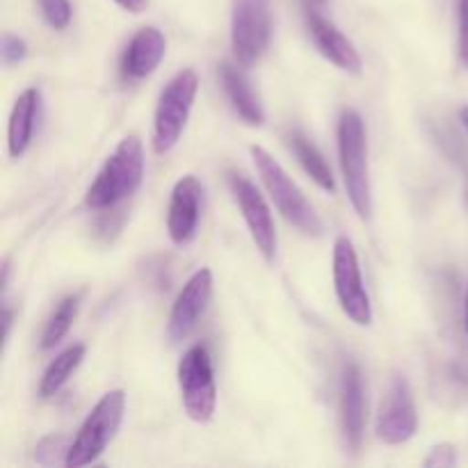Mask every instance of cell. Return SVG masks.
<instances>
[{
	"instance_id": "6da1fadb",
	"label": "cell",
	"mask_w": 468,
	"mask_h": 468,
	"mask_svg": "<svg viewBox=\"0 0 468 468\" xmlns=\"http://www.w3.org/2000/svg\"><path fill=\"white\" fill-rule=\"evenodd\" d=\"M144 176V149L137 135L123 137L110 154L99 176L85 195V204L94 210H105L135 195Z\"/></svg>"
},
{
	"instance_id": "7a4b0ae2",
	"label": "cell",
	"mask_w": 468,
	"mask_h": 468,
	"mask_svg": "<svg viewBox=\"0 0 468 468\" xmlns=\"http://www.w3.org/2000/svg\"><path fill=\"white\" fill-rule=\"evenodd\" d=\"M338 160L347 199L361 219H370L373 195H370L368 144H366L364 119L356 110H343L338 119Z\"/></svg>"
},
{
	"instance_id": "3957f363",
	"label": "cell",
	"mask_w": 468,
	"mask_h": 468,
	"mask_svg": "<svg viewBox=\"0 0 468 468\" xmlns=\"http://www.w3.org/2000/svg\"><path fill=\"white\" fill-rule=\"evenodd\" d=\"M250 154L251 160H254L256 172H259L261 181H263L265 190L272 197L279 213H282L297 231L304 233V236H323L324 224L323 219H320V215L315 213V208L309 204V199L302 195V190L295 186V181L288 176L286 169L272 158V154H268L263 146H251Z\"/></svg>"
},
{
	"instance_id": "277c9868",
	"label": "cell",
	"mask_w": 468,
	"mask_h": 468,
	"mask_svg": "<svg viewBox=\"0 0 468 468\" xmlns=\"http://www.w3.org/2000/svg\"><path fill=\"white\" fill-rule=\"evenodd\" d=\"M123 411H126V393L122 388H114V391L105 393L96 402L94 410L90 411V416L80 425V430H78L76 439L69 446L67 464L64 466L78 468L99 460L108 451L112 439L117 437L119 428H122Z\"/></svg>"
},
{
	"instance_id": "5b68a950",
	"label": "cell",
	"mask_w": 468,
	"mask_h": 468,
	"mask_svg": "<svg viewBox=\"0 0 468 468\" xmlns=\"http://www.w3.org/2000/svg\"><path fill=\"white\" fill-rule=\"evenodd\" d=\"M199 78L192 69H183L165 85L154 114V151L167 154L181 140L183 128L195 103Z\"/></svg>"
},
{
	"instance_id": "8992f818",
	"label": "cell",
	"mask_w": 468,
	"mask_h": 468,
	"mask_svg": "<svg viewBox=\"0 0 468 468\" xmlns=\"http://www.w3.org/2000/svg\"><path fill=\"white\" fill-rule=\"evenodd\" d=\"M178 388L186 414L195 423H208L218 410L213 361L204 346H195L178 361Z\"/></svg>"
},
{
	"instance_id": "52a82bcc",
	"label": "cell",
	"mask_w": 468,
	"mask_h": 468,
	"mask_svg": "<svg viewBox=\"0 0 468 468\" xmlns=\"http://www.w3.org/2000/svg\"><path fill=\"white\" fill-rule=\"evenodd\" d=\"M334 291L343 314L359 327L373 323V306L361 277L359 256L350 238H336L334 242Z\"/></svg>"
},
{
	"instance_id": "ba28073f",
	"label": "cell",
	"mask_w": 468,
	"mask_h": 468,
	"mask_svg": "<svg viewBox=\"0 0 468 468\" xmlns=\"http://www.w3.org/2000/svg\"><path fill=\"white\" fill-rule=\"evenodd\" d=\"M272 35L268 0H233L231 44L242 67H251L261 59Z\"/></svg>"
},
{
	"instance_id": "9c48e42d",
	"label": "cell",
	"mask_w": 468,
	"mask_h": 468,
	"mask_svg": "<svg viewBox=\"0 0 468 468\" xmlns=\"http://www.w3.org/2000/svg\"><path fill=\"white\" fill-rule=\"evenodd\" d=\"M416 430H419V411H416L414 391L405 375L396 373L388 384L382 405H379L375 432H378L379 441H384L387 446H400L414 437Z\"/></svg>"
},
{
	"instance_id": "30bf717a",
	"label": "cell",
	"mask_w": 468,
	"mask_h": 468,
	"mask_svg": "<svg viewBox=\"0 0 468 468\" xmlns=\"http://www.w3.org/2000/svg\"><path fill=\"white\" fill-rule=\"evenodd\" d=\"M227 183L236 197L238 206H240V213L245 218L256 250L263 254L265 261H274V256H277V229H274L272 213H270V206L265 204L263 195L242 174L229 172Z\"/></svg>"
},
{
	"instance_id": "8fae6325",
	"label": "cell",
	"mask_w": 468,
	"mask_h": 468,
	"mask_svg": "<svg viewBox=\"0 0 468 468\" xmlns=\"http://www.w3.org/2000/svg\"><path fill=\"white\" fill-rule=\"evenodd\" d=\"M210 297H213V272L208 268L197 270L186 282L183 291L178 292L176 302L172 306V314H169L167 334L172 343H178L190 336V332L197 327L201 315H204Z\"/></svg>"
},
{
	"instance_id": "7c38bea8",
	"label": "cell",
	"mask_w": 468,
	"mask_h": 468,
	"mask_svg": "<svg viewBox=\"0 0 468 468\" xmlns=\"http://www.w3.org/2000/svg\"><path fill=\"white\" fill-rule=\"evenodd\" d=\"M204 187L197 176H183L174 186L167 210V233L174 245H187L197 236Z\"/></svg>"
},
{
	"instance_id": "4fadbf2b",
	"label": "cell",
	"mask_w": 468,
	"mask_h": 468,
	"mask_svg": "<svg viewBox=\"0 0 468 468\" xmlns=\"http://www.w3.org/2000/svg\"><path fill=\"white\" fill-rule=\"evenodd\" d=\"M341 425L347 448L356 452L366 430L364 375L356 364H347L341 375Z\"/></svg>"
},
{
	"instance_id": "5bb4252c",
	"label": "cell",
	"mask_w": 468,
	"mask_h": 468,
	"mask_svg": "<svg viewBox=\"0 0 468 468\" xmlns=\"http://www.w3.org/2000/svg\"><path fill=\"white\" fill-rule=\"evenodd\" d=\"M306 26H309V35L314 39L315 48L324 55L332 64H336L338 69L347 73H361V55L355 48L350 39L334 26L332 21H327L324 16H320L314 7L306 9Z\"/></svg>"
},
{
	"instance_id": "9a60e30c",
	"label": "cell",
	"mask_w": 468,
	"mask_h": 468,
	"mask_svg": "<svg viewBox=\"0 0 468 468\" xmlns=\"http://www.w3.org/2000/svg\"><path fill=\"white\" fill-rule=\"evenodd\" d=\"M167 41L158 27H142L126 46L122 58V73L128 80H142L160 67Z\"/></svg>"
},
{
	"instance_id": "2e32d148",
	"label": "cell",
	"mask_w": 468,
	"mask_h": 468,
	"mask_svg": "<svg viewBox=\"0 0 468 468\" xmlns=\"http://www.w3.org/2000/svg\"><path fill=\"white\" fill-rule=\"evenodd\" d=\"M41 94L37 90H26L16 99L9 117L7 128V149L12 158H21L27 151L32 142V133H35L37 114H39Z\"/></svg>"
},
{
	"instance_id": "e0dca14e",
	"label": "cell",
	"mask_w": 468,
	"mask_h": 468,
	"mask_svg": "<svg viewBox=\"0 0 468 468\" xmlns=\"http://www.w3.org/2000/svg\"><path fill=\"white\" fill-rule=\"evenodd\" d=\"M219 76H222L224 91H227L233 110L245 119V123H250V126H261V123L265 122L263 105H261L259 96L254 94V90H251L245 73H242L238 67H233V64L224 62L222 69H219Z\"/></svg>"
},
{
	"instance_id": "ac0fdd59",
	"label": "cell",
	"mask_w": 468,
	"mask_h": 468,
	"mask_svg": "<svg viewBox=\"0 0 468 468\" xmlns=\"http://www.w3.org/2000/svg\"><path fill=\"white\" fill-rule=\"evenodd\" d=\"M288 146L295 154L297 163L302 165L306 174L315 181V186L323 187L324 192L336 190V183H334V174L329 163L324 160V155L320 154L318 146L309 140L302 131H291L288 133Z\"/></svg>"
},
{
	"instance_id": "d6986e66",
	"label": "cell",
	"mask_w": 468,
	"mask_h": 468,
	"mask_svg": "<svg viewBox=\"0 0 468 468\" xmlns=\"http://www.w3.org/2000/svg\"><path fill=\"white\" fill-rule=\"evenodd\" d=\"M85 352H87V347L82 346V343L69 346L67 350L59 352V355L48 364L44 378H41L39 396L41 398L55 396V393H58L59 388L69 382V378L76 373L78 366L82 364V359H85Z\"/></svg>"
},
{
	"instance_id": "ffe728a7",
	"label": "cell",
	"mask_w": 468,
	"mask_h": 468,
	"mask_svg": "<svg viewBox=\"0 0 468 468\" xmlns=\"http://www.w3.org/2000/svg\"><path fill=\"white\" fill-rule=\"evenodd\" d=\"M78 306H80V295H69L59 302L58 309L53 311V315L46 323L44 334H41V350H50L67 336L78 315Z\"/></svg>"
},
{
	"instance_id": "44dd1931",
	"label": "cell",
	"mask_w": 468,
	"mask_h": 468,
	"mask_svg": "<svg viewBox=\"0 0 468 468\" xmlns=\"http://www.w3.org/2000/svg\"><path fill=\"white\" fill-rule=\"evenodd\" d=\"M69 448L64 446V437H46L35 446V462L41 466L67 464Z\"/></svg>"
},
{
	"instance_id": "7402d4cb",
	"label": "cell",
	"mask_w": 468,
	"mask_h": 468,
	"mask_svg": "<svg viewBox=\"0 0 468 468\" xmlns=\"http://www.w3.org/2000/svg\"><path fill=\"white\" fill-rule=\"evenodd\" d=\"M44 21L53 30H64L71 23V3L69 0H37Z\"/></svg>"
},
{
	"instance_id": "603a6c76",
	"label": "cell",
	"mask_w": 468,
	"mask_h": 468,
	"mask_svg": "<svg viewBox=\"0 0 468 468\" xmlns=\"http://www.w3.org/2000/svg\"><path fill=\"white\" fill-rule=\"evenodd\" d=\"M0 55H3L5 67H12V64H18L26 59L27 46L21 37L12 35V32H5L3 44H0Z\"/></svg>"
},
{
	"instance_id": "cb8c5ba5",
	"label": "cell",
	"mask_w": 468,
	"mask_h": 468,
	"mask_svg": "<svg viewBox=\"0 0 468 468\" xmlns=\"http://www.w3.org/2000/svg\"><path fill=\"white\" fill-rule=\"evenodd\" d=\"M425 466H439V468H448L457 464V448L452 443H439L430 451V455L425 457L423 462Z\"/></svg>"
},
{
	"instance_id": "d4e9b609",
	"label": "cell",
	"mask_w": 468,
	"mask_h": 468,
	"mask_svg": "<svg viewBox=\"0 0 468 468\" xmlns=\"http://www.w3.org/2000/svg\"><path fill=\"white\" fill-rule=\"evenodd\" d=\"M457 21H460V59L468 69V0H457Z\"/></svg>"
},
{
	"instance_id": "484cf974",
	"label": "cell",
	"mask_w": 468,
	"mask_h": 468,
	"mask_svg": "<svg viewBox=\"0 0 468 468\" xmlns=\"http://www.w3.org/2000/svg\"><path fill=\"white\" fill-rule=\"evenodd\" d=\"M114 3H117L119 7L126 9V12L140 14V12H144L146 5H149V0H114Z\"/></svg>"
},
{
	"instance_id": "4316f807",
	"label": "cell",
	"mask_w": 468,
	"mask_h": 468,
	"mask_svg": "<svg viewBox=\"0 0 468 468\" xmlns=\"http://www.w3.org/2000/svg\"><path fill=\"white\" fill-rule=\"evenodd\" d=\"M12 309H9L7 304L3 306V338L5 341H7V336H9V329H12Z\"/></svg>"
},
{
	"instance_id": "83f0119b",
	"label": "cell",
	"mask_w": 468,
	"mask_h": 468,
	"mask_svg": "<svg viewBox=\"0 0 468 468\" xmlns=\"http://www.w3.org/2000/svg\"><path fill=\"white\" fill-rule=\"evenodd\" d=\"M464 327H466V338H468V286H466V295H464Z\"/></svg>"
},
{
	"instance_id": "f1b7e54d",
	"label": "cell",
	"mask_w": 468,
	"mask_h": 468,
	"mask_svg": "<svg viewBox=\"0 0 468 468\" xmlns=\"http://www.w3.org/2000/svg\"><path fill=\"white\" fill-rule=\"evenodd\" d=\"M460 119H462V123H464V128L468 131V105H464V108L460 110Z\"/></svg>"
},
{
	"instance_id": "f546056e",
	"label": "cell",
	"mask_w": 468,
	"mask_h": 468,
	"mask_svg": "<svg viewBox=\"0 0 468 468\" xmlns=\"http://www.w3.org/2000/svg\"><path fill=\"white\" fill-rule=\"evenodd\" d=\"M309 3H323V0H309Z\"/></svg>"
}]
</instances>
